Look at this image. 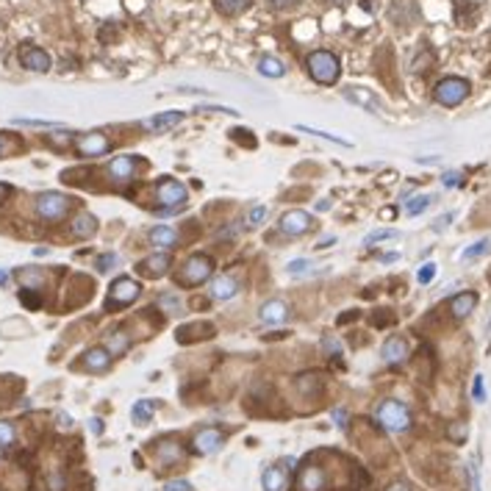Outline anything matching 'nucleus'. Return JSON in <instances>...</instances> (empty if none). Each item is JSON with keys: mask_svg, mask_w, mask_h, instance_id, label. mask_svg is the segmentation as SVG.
I'll list each match as a JSON object with an SVG mask.
<instances>
[{"mask_svg": "<svg viewBox=\"0 0 491 491\" xmlns=\"http://www.w3.org/2000/svg\"><path fill=\"white\" fill-rule=\"evenodd\" d=\"M305 64H308V75H311L317 84H322V86H330V84L339 81L342 64H339V59H336L330 50H314V53L308 56Z\"/></svg>", "mask_w": 491, "mask_h": 491, "instance_id": "f257e3e1", "label": "nucleus"}, {"mask_svg": "<svg viewBox=\"0 0 491 491\" xmlns=\"http://www.w3.org/2000/svg\"><path fill=\"white\" fill-rule=\"evenodd\" d=\"M33 208H36V217L39 220H45V222H62L67 214H69V208H72V200L67 195H62V192H42V195L36 197Z\"/></svg>", "mask_w": 491, "mask_h": 491, "instance_id": "f03ea898", "label": "nucleus"}, {"mask_svg": "<svg viewBox=\"0 0 491 491\" xmlns=\"http://www.w3.org/2000/svg\"><path fill=\"white\" fill-rule=\"evenodd\" d=\"M378 422L392 433H402V430L411 427V411L397 400H383L380 408H378Z\"/></svg>", "mask_w": 491, "mask_h": 491, "instance_id": "7ed1b4c3", "label": "nucleus"}, {"mask_svg": "<svg viewBox=\"0 0 491 491\" xmlns=\"http://www.w3.org/2000/svg\"><path fill=\"white\" fill-rule=\"evenodd\" d=\"M139 292H142V286H139L133 278H120V281H114L111 289H108V297H106V311L131 305L133 300L139 297Z\"/></svg>", "mask_w": 491, "mask_h": 491, "instance_id": "20e7f679", "label": "nucleus"}, {"mask_svg": "<svg viewBox=\"0 0 491 491\" xmlns=\"http://www.w3.org/2000/svg\"><path fill=\"white\" fill-rule=\"evenodd\" d=\"M214 272V261L203 253H195L184 261V272H181V283L186 286H200L203 281H208V275Z\"/></svg>", "mask_w": 491, "mask_h": 491, "instance_id": "39448f33", "label": "nucleus"}, {"mask_svg": "<svg viewBox=\"0 0 491 491\" xmlns=\"http://www.w3.org/2000/svg\"><path fill=\"white\" fill-rule=\"evenodd\" d=\"M186 186L181 181H172V178H164L156 184V200L164 205V211H172V208H181L186 203Z\"/></svg>", "mask_w": 491, "mask_h": 491, "instance_id": "423d86ee", "label": "nucleus"}, {"mask_svg": "<svg viewBox=\"0 0 491 491\" xmlns=\"http://www.w3.org/2000/svg\"><path fill=\"white\" fill-rule=\"evenodd\" d=\"M222 444H225V433L220 427H200L192 436V450L197 456H214L222 450Z\"/></svg>", "mask_w": 491, "mask_h": 491, "instance_id": "0eeeda50", "label": "nucleus"}, {"mask_svg": "<svg viewBox=\"0 0 491 491\" xmlns=\"http://www.w3.org/2000/svg\"><path fill=\"white\" fill-rule=\"evenodd\" d=\"M433 95H436V100L441 106H458L469 95V84L463 78H444V81L436 84V92Z\"/></svg>", "mask_w": 491, "mask_h": 491, "instance_id": "6e6552de", "label": "nucleus"}, {"mask_svg": "<svg viewBox=\"0 0 491 491\" xmlns=\"http://www.w3.org/2000/svg\"><path fill=\"white\" fill-rule=\"evenodd\" d=\"M314 225V220H311V214L308 211H303V208H295V211H286L283 217H281V222H278V230L281 233H286V236H303V233H308Z\"/></svg>", "mask_w": 491, "mask_h": 491, "instance_id": "1a4fd4ad", "label": "nucleus"}, {"mask_svg": "<svg viewBox=\"0 0 491 491\" xmlns=\"http://www.w3.org/2000/svg\"><path fill=\"white\" fill-rule=\"evenodd\" d=\"M108 147H111V142H108L106 133H81V136L75 139V150H78V156H84V159L103 156V153H108Z\"/></svg>", "mask_w": 491, "mask_h": 491, "instance_id": "9d476101", "label": "nucleus"}, {"mask_svg": "<svg viewBox=\"0 0 491 491\" xmlns=\"http://www.w3.org/2000/svg\"><path fill=\"white\" fill-rule=\"evenodd\" d=\"M136 169H139V159L125 153V156H117L108 162V175L117 181V184H128L136 178Z\"/></svg>", "mask_w": 491, "mask_h": 491, "instance_id": "9b49d317", "label": "nucleus"}, {"mask_svg": "<svg viewBox=\"0 0 491 491\" xmlns=\"http://www.w3.org/2000/svg\"><path fill=\"white\" fill-rule=\"evenodd\" d=\"M20 64L31 69V72H47L50 69V56L36 45H23L20 47Z\"/></svg>", "mask_w": 491, "mask_h": 491, "instance_id": "f8f14e48", "label": "nucleus"}, {"mask_svg": "<svg viewBox=\"0 0 491 491\" xmlns=\"http://www.w3.org/2000/svg\"><path fill=\"white\" fill-rule=\"evenodd\" d=\"M300 491H325L327 489V475L322 466H303L300 478H297Z\"/></svg>", "mask_w": 491, "mask_h": 491, "instance_id": "ddd939ff", "label": "nucleus"}, {"mask_svg": "<svg viewBox=\"0 0 491 491\" xmlns=\"http://www.w3.org/2000/svg\"><path fill=\"white\" fill-rule=\"evenodd\" d=\"M81 366H84L86 372H106V369L111 366V353H108L106 347H92V350L84 353Z\"/></svg>", "mask_w": 491, "mask_h": 491, "instance_id": "4468645a", "label": "nucleus"}, {"mask_svg": "<svg viewBox=\"0 0 491 491\" xmlns=\"http://www.w3.org/2000/svg\"><path fill=\"white\" fill-rule=\"evenodd\" d=\"M147 242L153 247H159V250H172L178 244V230L172 228V225H156V228H150V233H147Z\"/></svg>", "mask_w": 491, "mask_h": 491, "instance_id": "2eb2a0df", "label": "nucleus"}, {"mask_svg": "<svg viewBox=\"0 0 491 491\" xmlns=\"http://www.w3.org/2000/svg\"><path fill=\"white\" fill-rule=\"evenodd\" d=\"M408 356H411V347H408V342L402 336L386 339V344H383V361L386 363H402Z\"/></svg>", "mask_w": 491, "mask_h": 491, "instance_id": "dca6fc26", "label": "nucleus"}, {"mask_svg": "<svg viewBox=\"0 0 491 491\" xmlns=\"http://www.w3.org/2000/svg\"><path fill=\"white\" fill-rule=\"evenodd\" d=\"M95 230H98V217H92L89 211L75 214L72 222H69V233H72L75 239H89Z\"/></svg>", "mask_w": 491, "mask_h": 491, "instance_id": "f3484780", "label": "nucleus"}, {"mask_svg": "<svg viewBox=\"0 0 491 491\" xmlns=\"http://www.w3.org/2000/svg\"><path fill=\"white\" fill-rule=\"evenodd\" d=\"M142 275H147V278H162L164 272L169 269V253H156V256H147L145 261H139L136 266Z\"/></svg>", "mask_w": 491, "mask_h": 491, "instance_id": "a211bd4d", "label": "nucleus"}, {"mask_svg": "<svg viewBox=\"0 0 491 491\" xmlns=\"http://www.w3.org/2000/svg\"><path fill=\"white\" fill-rule=\"evenodd\" d=\"M259 317H261V322H266V325L283 322V320L289 317V305H286L283 300H269V303H264V305H261Z\"/></svg>", "mask_w": 491, "mask_h": 491, "instance_id": "6ab92c4d", "label": "nucleus"}, {"mask_svg": "<svg viewBox=\"0 0 491 491\" xmlns=\"http://www.w3.org/2000/svg\"><path fill=\"white\" fill-rule=\"evenodd\" d=\"M236 292H239V283H236L230 275L214 278L211 286H208V295L214 297V300H230V297H236Z\"/></svg>", "mask_w": 491, "mask_h": 491, "instance_id": "aec40b11", "label": "nucleus"}, {"mask_svg": "<svg viewBox=\"0 0 491 491\" xmlns=\"http://www.w3.org/2000/svg\"><path fill=\"white\" fill-rule=\"evenodd\" d=\"M184 111H164V114H156V117H150L147 120V128H153V131H172V128H178L181 123H184Z\"/></svg>", "mask_w": 491, "mask_h": 491, "instance_id": "412c9836", "label": "nucleus"}, {"mask_svg": "<svg viewBox=\"0 0 491 491\" xmlns=\"http://www.w3.org/2000/svg\"><path fill=\"white\" fill-rule=\"evenodd\" d=\"M475 305H478V295H475V292H463V295H456L450 300V311H453L456 320L469 317V314L475 311Z\"/></svg>", "mask_w": 491, "mask_h": 491, "instance_id": "4be33fe9", "label": "nucleus"}, {"mask_svg": "<svg viewBox=\"0 0 491 491\" xmlns=\"http://www.w3.org/2000/svg\"><path fill=\"white\" fill-rule=\"evenodd\" d=\"M264 491H283L286 489V469L283 466H266L261 475Z\"/></svg>", "mask_w": 491, "mask_h": 491, "instance_id": "5701e85b", "label": "nucleus"}, {"mask_svg": "<svg viewBox=\"0 0 491 491\" xmlns=\"http://www.w3.org/2000/svg\"><path fill=\"white\" fill-rule=\"evenodd\" d=\"M181 456H184V447L178 441H172V439L159 441V458H162L164 466H175L181 461Z\"/></svg>", "mask_w": 491, "mask_h": 491, "instance_id": "b1692460", "label": "nucleus"}, {"mask_svg": "<svg viewBox=\"0 0 491 491\" xmlns=\"http://www.w3.org/2000/svg\"><path fill=\"white\" fill-rule=\"evenodd\" d=\"M153 414H156V402H153V400H139L131 408L133 425H147V422L153 419Z\"/></svg>", "mask_w": 491, "mask_h": 491, "instance_id": "393cba45", "label": "nucleus"}, {"mask_svg": "<svg viewBox=\"0 0 491 491\" xmlns=\"http://www.w3.org/2000/svg\"><path fill=\"white\" fill-rule=\"evenodd\" d=\"M250 3H253V0H214L217 11L225 14V17H239L242 11L250 9Z\"/></svg>", "mask_w": 491, "mask_h": 491, "instance_id": "a878e982", "label": "nucleus"}, {"mask_svg": "<svg viewBox=\"0 0 491 491\" xmlns=\"http://www.w3.org/2000/svg\"><path fill=\"white\" fill-rule=\"evenodd\" d=\"M259 72H261L264 78H281L286 72V67H283V62H278L272 56H264L261 62H259Z\"/></svg>", "mask_w": 491, "mask_h": 491, "instance_id": "bb28decb", "label": "nucleus"}, {"mask_svg": "<svg viewBox=\"0 0 491 491\" xmlns=\"http://www.w3.org/2000/svg\"><path fill=\"white\" fill-rule=\"evenodd\" d=\"M17 281L23 283V289H39L45 275L39 269H17Z\"/></svg>", "mask_w": 491, "mask_h": 491, "instance_id": "cd10ccee", "label": "nucleus"}, {"mask_svg": "<svg viewBox=\"0 0 491 491\" xmlns=\"http://www.w3.org/2000/svg\"><path fill=\"white\" fill-rule=\"evenodd\" d=\"M14 444H17V427H14V422L3 419L0 422V450H9Z\"/></svg>", "mask_w": 491, "mask_h": 491, "instance_id": "c85d7f7f", "label": "nucleus"}, {"mask_svg": "<svg viewBox=\"0 0 491 491\" xmlns=\"http://www.w3.org/2000/svg\"><path fill=\"white\" fill-rule=\"evenodd\" d=\"M430 203H433V197H430V195L411 197V200L405 203V211H408L411 217H417V214H422V211H425V208H427V205H430Z\"/></svg>", "mask_w": 491, "mask_h": 491, "instance_id": "c756f323", "label": "nucleus"}, {"mask_svg": "<svg viewBox=\"0 0 491 491\" xmlns=\"http://www.w3.org/2000/svg\"><path fill=\"white\" fill-rule=\"evenodd\" d=\"M297 131H300V133H311V136H320V139H327V142L342 145V147H350V142H347V139L333 136V133H327V131H317V128H308V125H297Z\"/></svg>", "mask_w": 491, "mask_h": 491, "instance_id": "7c9ffc66", "label": "nucleus"}, {"mask_svg": "<svg viewBox=\"0 0 491 491\" xmlns=\"http://www.w3.org/2000/svg\"><path fill=\"white\" fill-rule=\"evenodd\" d=\"M108 347H111V356H123L128 347H131V339L125 336V333H120V336H111L108 339Z\"/></svg>", "mask_w": 491, "mask_h": 491, "instance_id": "2f4dec72", "label": "nucleus"}, {"mask_svg": "<svg viewBox=\"0 0 491 491\" xmlns=\"http://www.w3.org/2000/svg\"><path fill=\"white\" fill-rule=\"evenodd\" d=\"M14 125H23V128H59V123H50V120H28V117H17Z\"/></svg>", "mask_w": 491, "mask_h": 491, "instance_id": "473e14b6", "label": "nucleus"}, {"mask_svg": "<svg viewBox=\"0 0 491 491\" xmlns=\"http://www.w3.org/2000/svg\"><path fill=\"white\" fill-rule=\"evenodd\" d=\"M20 303H23L26 308H33V311L42 308V297L36 295V289H23V292H20Z\"/></svg>", "mask_w": 491, "mask_h": 491, "instance_id": "72a5a7b5", "label": "nucleus"}, {"mask_svg": "<svg viewBox=\"0 0 491 491\" xmlns=\"http://www.w3.org/2000/svg\"><path fill=\"white\" fill-rule=\"evenodd\" d=\"M486 250H489V239H480L478 244H472V247L463 250V259H466V261H469V259H478V256H483Z\"/></svg>", "mask_w": 491, "mask_h": 491, "instance_id": "f704fd0d", "label": "nucleus"}, {"mask_svg": "<svg viewBox=\"0 0 491 491\" xmlns=\"http://www.w3.org/2000/svg\"><path fill=\"white\" fill-rule=\"evenodd\" d=\"M311 266H314V264L308 261V259H297V261L289 264V275H308Z\"/></svg>", "mask_w": 491, "mask_h": 491, "instance_id": "c9c22d12", "label": "nucleus"}, {"mask_svg": "<svg viewBox=\"0 0 491 491\" xmlns=\"http://www.w3.org/2000/svg\"><path fill=\"white\" fill-rule=\"evenodd\" d=\"M383 239H397V230H375L363 239V244H375V242H383Z\"/></svg>", "mask_w": 491, "mask_h": 491, "instance_id": "e433bc0d", "label": "nucleus"}, {"mask_svg": "<svg viewBox=\"0 0 491 491\" xmlns=\"http://www.w3.org/2000/svg\"><path fill=\"white\" fill-rule=\"evenodd\" d=\"M300 3H303V0H269V9H272V11H292Z\"/></svg>", "mask_w": 491, "mask_h": 491, "instance_id": "4c0bfd02", "label": "nucleus"}, {"mask_svg": "<svg viewBox=\"0 0 491 491\" xmlns=\"http://www.w3.org/2000/svg\"><path fill=\"white\" fill-rule=\"evenodd\" d=\"M114 264H117V256H114V253H103V256H98L95 266H98V272H108Z\"/></svg>", "mask_w": 491, "mask_h": 491, "instance_id": "58836bf2", "label": "nucleus"}, {"mask_svg": "<svg viewBox=\"0 0 491 491\" xmlns=\"http://www.w3.org/2000/svg\"><path fill=\"white\" fill-rule=\"evenodd\" d=\"M472 394H475V400H478V402H486V386H483V375H475Z\"/></svg>", "mask_w": 491, "mask_h": 491, "instance_id": "ea45409f", "label": "nucleus"}, {"mask_svg": "<svg viewBox=\"0 0 491 491\" xmlns=\"http://www.w3.org/2000/svg\"><path fill=\"white\" fill-rule=\"evenodd\" d=\"M433 278H436V264H425V266L417 272V281H419V283H430Z\"/></svg>", "mask_w": 491, "mask_h": 491, "instance_id": "a19ab883", "label": "nucleus"}, {"mask_svg": "<svg viewBox=\"0 0 491 491\" xmlns=\"http://www.w3.org/2000/svg\"><path fill=\"white\" fill-rule=\"evenodd\" d=\"M264 217H266V208H264V205H256V208L247 214V225H261Z\"/></svg>", "mask_w": 491, "mask_h": 491, "instance_id": "79ce46f5", "label": "nucleus"}, {"mask_svg": "<svg viewBox=\"0 0 491 491\" xmlns=\"http://www.w3.org/2000/svg\"><path fill=\"white\" fill-rule=\"evenodd\" d=\"M189 480H169V483H164V491H189Z\"/></svg>", "mask_w": 491, "mask_h": 491, "instance_id": "37998d69", "label": "nucleus"}, {"mask_svg": "<svg viewBox=\"0 0 491 491\" xmlns=\"http://www.w3.org/2000/svg\"><path fill=\"white\" fill-rule=\"evenodd\" d=\"M450 439H456V441H463L466 439V425H453L450 427Z\"/></svg>", "mask_w": 491, "mask_h": 491, "instance_id": "c03bdc74", "label": "nucleus"}, {"mask_svg": "<svg viewBox=\"0 0 491 491\" xmlns=\"http://www.w3.org/2000/svg\"><path fill=\"white\" fill-rule=\"evenodd\" d=\"M461 172H444V186H458Z\"/></svg>", "mask_w": 491, "mask_h": 491, "instance_id": "a18cd8bd", "label": "nucleus"}, {"mask_svg": "<svg viewBox=\"0 0 491 491\" xmlns=\"http://www.w3.org/2000/svg\"><path fill=\"white\" fill-rule=\"evenodd\" d=\"M333 419H336V425L339 427H347V411H339V408H336V411H333Z\"/></svg>", "mask_w": 491, "mask_h": 491, "instance_id": "49530a36", "label": "nucleus"}, {"mask_svg": "<svg viewBox=\"0 0 491 491\" xmlns=\"http://www.w3.org/2000/svg\"><path fill=\"white\" fill-rule=\"evenodd\" d=\"M386 491H414V486H411V483H405V480H397V483H392Z\"/></svg>", "mask_w": 491, "mask_h": 491, "instance_id": "de8ad7c7", "label": "nucleus"}, {"mask_svg": "<svg viewBox=\"0 0 491 491\" xmlns=\"http://www.w3.org/2000/svg\"><path fill=\"white\" fill-rule=\"evenodd\" d=\"M11 192H14V189H11L9 184H3V181H0V203H6V200L11 197Z\"/></svg>", "mask_w": 491, "mask_h": 491, "instance_id": "09e8293b", "label": "nucleus"}, {"mask_svg": "<svg viewBox=\"0 0 491 491\" xmlns=\"http://www.w3.org/2000/svg\"><path fill=\"white\" fill-rule=\"evenodd\" d=\"M89 427H92V433H95V436H100V433H103V419H92V422H89Z\"/></svg>", "mask_w": 491, "mask_h": 491, "instance_id": "8fccbe9b", "label": "nucleus"}, {"mask_svg": "<svg viewBox=\"0 0 491 491\" xmlns=\"http://www.w3.org/2000/svg\"><path fill=\"white\" fill-rule=\"evenodd\" d=\"M450 220H453V214H444V217H441V220L436 222V230H441L444 225H447V222H450Z\"/></svg>", "mask_w": 491, "mask_h": 491, "instance_id": "3c124183", "label": "nucleus"}, {"mask_svg": "<svg viewBox=\"0 0 491 491\" xmlns=\"http://www.w3.org/2000/svg\"><path fill=\"white\" fill-rule=\"evenodd\" d=\"M9 283V272L6 269H0V286H6Z\"/></svg>", "mask_w": 491, "mask_h": 491, "instance_id": "603ef678", "label": "nucleus"}, {"mask_svg": "<svg viewBox=\"0 0 491 491\" xmlns=\"http://www.w3.org/2000/svg\"><path fill=\"white\" fill-rule=\"evenodd\" d=\"M330 244H333V236H327V239H322V242H320L317 247H330Z\"/></svg>", "mask_w": 491, "mask_h": 491, "instance_id": "864d4df0", "label": "nucleus"}, {"mask_svg": "<svg viewBox=\"0 0 491 491\" xmlns=\"http://www.w3.org/2000/svg\"><path fill=\"white\" fill-rule=\"evenodd\" d=\"M3 156H6V139L0 136V159H3Z\"/></svg>", "mask_w": 491, "mask_h": 491, "instance_id": "5fc2aeb1", "label": "nucleus"}, {"mask_svg": "<svg viewBox=\"0 0 491 491\" xmlns=\"http://www.w3.org/2000/svg\"><path fill=\"white\" fill-rule=\"evenodd\" d=\"M327 3H333V6H344L347 0H327Z\"/></svg>", "mask_w": 491, "mask_h": 491, "instance_id": "6e6d98bb", "label": "nucleus"}]
</instances>
